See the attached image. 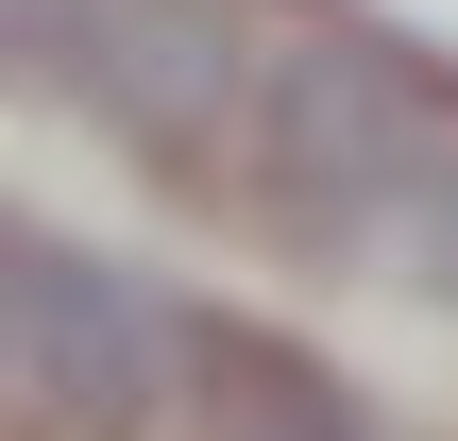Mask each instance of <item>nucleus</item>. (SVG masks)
Returning <instances> with one entry per match:
<instances>
[{"mask_svg":"<svg viewBox=\"0 0 458 441\" xmlns=\"http://www.w3.org/2000/svg\"><path fill=\"white\" fill-rule=\"evenodd\" d=\"M204 340H221V306L136 289L119 255L34 238V425H68V441H187L204 425Z\"/></svg>","mask_w":458,"mask_h":441,"instance_id":"f03ea898","label":"nucleus"},{"mask_svg":"<svg viewBox=\"0 0 458 441\" xmlns=\"http://www.w3.org/2000/svg\"><path fill=\"white\" fill-rule=\"evenodd\" d=\"M374 272H391V289H425V306H458V136L425 153V187L391 204V238H374Z\"/></svg>","mask_w":458,"mask_h":441,"instance_id":"39448f33","label":"nucleus"},{"mask_svg":"<svg viewBox=\"0 0 458 441\" xmlns=\"http://www.w3.org/2000/svg\"><path fill=\"white\" fill-rule=\"evenodd\" d=\"M34 408V221H0V425Z\"/></svg>","mask_w":458,"mask_h":441,"instance_id":"0eeeda50","label":"nucleus"},{"mask_svg":"<svg viewBox=\"0 0 458 441\" xmlns=\"http://www.w3.org/2000/svg\"><path fill=\"white\" fill-rule=\"evenodd\" d=\"M187 441H374V408H357L306 340L221 323V340H204V425H187Z\"/></svg>","mask_w":458,"mask_h":441,"instance_id":"20e7f679","label":"nucleus"},{"mask_svg":"<svg viewBox=\"0 0 458 441\" xmlns=\"http://www.w3.org/2000/svg\"><path fill=\"white\" fill-rule=\"evenodd\" d=\"M255 17L238 0H102L85 17V51H68V102L119 136V153H153V170H204V153H238V119H255Z\"/></svg>","mask_w":458,"mask_h":441,"instance_id":"7ed1b4c3","label":"nucleus"},{"mask_svg":"<svg viewBox=\"0 0 458 441\" xmlns=\"http://www.w3.org/2000/svg\"><path fill=\"white\" fill-rule=\"evenodd\" d=\"M442 136H458V85L425 68V51L306 17V34L255 51L238 204H255V238H289V255H357V272H374V238H391V204L425 187Z\"/></svg>","mask_w":458,"mask_h":441,"instance_id":"f257e3e1","label":"nucleus"},{"mask_svg":"<svg viewBox=\"0 0 458 441\" xmlns=\"http://www.w3.org/2000/svg\"><path fill=\"white\" fill-rule=\"evenodd\" d=\"M85 17H102V0H0V85H68Z\"/></svg>","mask_w":458,"mask_h":441,"instance_id":"423d86ee","label":"nucleus"}]
</instances>
